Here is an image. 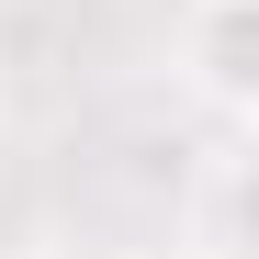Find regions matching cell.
I'll return each instance as SVG.
<instances>
[{
  "label": "cell",
  "mask_w": 259,
  "mask_h": 259,
  "mask_svg": "<svg viewBox=\"0 0 259 259\" xmlns=\"http://www.w3.org/2000/svg\"><path fill=\"white\" fill-rule=\"evenodd\" d=\"M181 68L214 113H248L259 102V0H192L181 12Z\"/></svg>",
  "instance_id": "1"
}]
</instances>
